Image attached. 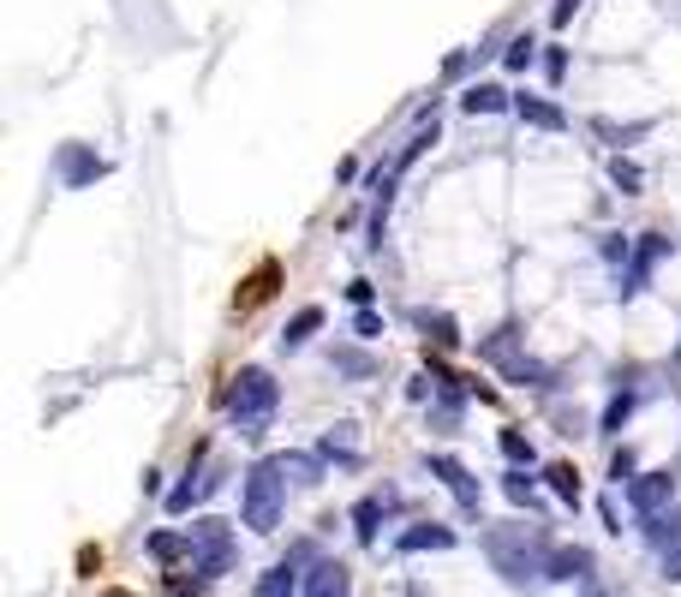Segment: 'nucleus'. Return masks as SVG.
I'll return each instance as SVG.
<instances>
[{"label":"nucleus","mask_w":681,"mask_h":597,"mask_svg":"<svg viewBox=\"0 0 681 597\" xmlns=\"http://www.w3.org/2000/svg\"><path fill=\"white\" fill-rule=\"evenodd\" d=\"M490 562H497V574L509 580V586H538V580H550V544L545 532L533 526H509V532H490Z\"/></svg>","instance_id":"1"},{"label":"nucleus","mask_w":681,"mask_h":597,"mask_svg":"<svg viewBox=\"0 0 681 597\" xmlns=\"http://www.w3.org/2000/svg\"><path fill=\"white\" fill-rule=\"evenodd\" d=\"M275 406H282V389H275V377L263 371V365H246V371L234 377V389H227V418H234L239 437H263Z\"/></svg>","instance_id":"2"},{"label":"nucleus","mask_w":681,"mask_h":597,"mask_svg":"<svg viewBox=\"0 0 681 597\" xmlns=\"http://www.w3.org/2000/svg\"><path fill=\"white\" fill-rule=\"evenodd\" d=\"M282 508H287V466H282V454H270L239 485V514H246L251 532H275L282 526Z\"/></svg>","instance_id":"3"},{"label":"nucleus","mask_w":681,"mask_h":597,"mask_svg":"<svg viewBox=\"0 0 681 597\" xmlns=\"http://www.w3.org/2000/svg\"><path fill=\"white\" fill-rule=\"evenodd\" d=\"M186 538H192L198 580H216V574L234 568V526H227V520H192V526H186Z\"/></svg>","instance_id":"4"},{"label":"nucleus","mask_w":681,"mask_h":597,"mask_svg":"<svg viewBox=\"0 0 681 597\" xmlns=\"http://www.w3.org/2000/svg\"><path fill=\"white\" fill-rule=\"evenodd\" d=\"M670 497H676V473H640L634 485H628V502L646 520H658L664 508H670Z\"/></svg>","instance_id":"5"},{"label":"nucleus","mask_w":681,"mask_h":597,"mask_svg":"<svg viewBox=\"0 0 681 597\" xmlns=\"http://www.w3.org/2000/svg\"><path fill=\"white\" fill-rule=\"evenodd\" d=\"M431 473L454 490V502H461L466 514H478V485H473V473H466V466L454 461V454H431Z\"/></svg>","instance_id":"6"},{"label":"nucleus","mask_w":681,"mask_h":597,"mask_svg":"<svg viewBox=\"0 0 681 597\" xmlns=\"http://www.w3.org/2000/svg\"><path fill=\"white\" fill-rule=\"evenodd\" d=\"M658 258H670V239L646 234V246L634 251V270H628V282H622V299H634L640 287H646V275H652V263H658Z\"/></svg>","instance_id":"7"},{"label":"nucleus","mask_w":681,"mask_h":597,"mask_svg":"<svg viewBox=\"0 0 681 597\" xmlns=\"http://www.w3.org/2000/svg\"><path fill=\"white\" fill-rule=\"evenodd\" d=\"M216 485H222L216 473H186V485H174V490H168V497H162V502H168V514H192V508L204 502V497H210V490H216Z\"/></svg>","instance_id":"8"},{"label":"nucleus","mask_w":681,"mask_h":597,"mask_svg":"<svg viewBox=\"0 0 681 597\" xmlns=\"http://www.w3.org/2000/svg\"><path fill=\"white\" fill-rule=\"evenodd\" d=\"M353 592V574L340 562H318L306 574V597H347Z\"/></svg>","instance_id":"9"},{"label":"nucleus","mask_w":681,"mask_h":597,"mask_svg":"<svg viewBox=\"0 0 681 597\" xmlns=\"http://www.w3.org/2000/svg\"><path fill=\"white\" fill-rule=\"evenodd\" d=\"M514 114H521L526 126H538V132H562L568 126V114L557 108V102H545V96H514Z\"/></svg>","instance_id":"10"},{"label":"nucleus","mask_w":681,"mask_h":597,"mask_svg":"<svg viewBox=\"0 0 681 597\" xmlns=\"http://www.w3.org/2000/svg\"><path fill=\"white\" fill-rule=\"evenodd\" d=\"M401 550H454V526H437V520H431V526H413V532H401Z\"/></svg>","instance_id":"11"},{"label":"nucleus","mask_w":681,"mask_h":597,"mask_svg":"<svg viewBox=\"0 0 681 597\" xmlns=\"http://www.w3.org/2000/svg\"><path fill=\"white\" fill-rule=\"evenodd\" d=\"M251 597H306V592H299V574H294V562H275L270 574L258 580V592H251Z\"/></svg>","instance_id":"12"},{"label":"nucleus","mask_w":681,"mask_h":597,"mask_svg":"<svg viewBox=\"0 0 681 597\" xmlns=\"http://www.w3.org/2000/svg\"><path fill=\"white\" fill-rule=\"evenodd\" d=\"M318 329H323V311H318V305H306V311H299L294 323L282 329V353H299L311 335H318Z\"/></svg>","instance_id":"13"},{"label":"nucleus","mask_w":681,"mask_h":597,"mask_svg":"<svg viewBox=\"0 0 681 597\" xmlns=\"http://www.w3.org/2000/svg\"><path fill=\"white\" fill-rule=\"evenodd\" d=\"M592 556L586 550H550V580H586Z\"/></svg>","instance_id":"14"},{"label":"nucleus","mask_w":681,"mask_h":597,"mask_svg":"<svg viewBox=\"0 0 681 597\" xmlns=\"http://www.w3.org/2000/svg\"><path fill=\"white\" fill-rule=\"evenodd\" d=\"M461 108L466 114H502V108H509V96H502L497 84H473V91L461 96Z\"/></svg>","instance_id":"15"},{"label":"nucleus","mask_w":681,"mask_h":597,"mask_svg":"<svg viewBox=\"0 0 681 597\" xmlns=\"http://www.w3.org/2000/svg\"><path fill=\"white\" fill-rule=\"evenodd\" d=\"M150 556H156V562H180V556H192V538H186V532H156V538H150Z\"/></svg>","instance_id":"16"},{"label":"nucleus","mask_w":681,"mask_h":597,"mask_svg":"<svg viewBox=\"0 0 681 597\" xmlns=\"http://www.w3.org/2000/svg\"><path fill=\"white\" fill-rule=\"evenodd\" d=\"M383 502L389 497H365L353 508V526H359V544H377V520H383Z\"/></svg>","instance_id":"17"},{"label":"nucleus","mask_w":681,"mask_h":597,"mask_svg":"<svg viewBox=\"0 0 681 597\" xmlns=\"http://www.w3.org/2000/svg\"><path fill=\"white\" fill-rule=\"evenodd\" d=\"M646 538L658 544V550H681V514H658V520H646Z\"/></svg>","instance_id":"18"},{"label":"nucleus","mask_w":681,"mask_h":597,"mask_svg":"<svg viewBox=\"0 0 681 597\" xmlns=\"http://www.w3.org/2000/svg\"><path fill=\"white\" fill-rule=\"evenodd\" d=\"M545 478H550V490H557L562 502H574L580 508V473L568 461H557V466H545Z\"/></svg>","instance_id":"19"},{"label":"nucleus","mask_w":681,"mask_h":597,"mask_svg":"<svg viewBox=\"0 0 681 597\" xmlns=\"http://www.w3.org/2000/svg\"><path fill=\"white\" fill-rule=\"evenodd\" d=\"M282 466L299 478V485H318V478H323V461H318V454H282Z\"/></svg>","instance_id":"20"},{"label":"nucleus","mask_w":681,"mask_h":597,"mask_svg":"<svg viewBox=\"0 0 681 597\" xmlns=\"http://www.w3.org/2000/svg\"><path fill=\"white\" fill-rule=\"evenodd\" d=\"M60 168H67V186H79V180H91V174H103V162H91L84 150H67V162H60Z\"/></svg>","instance_id":"21"},{"label":"nucleus","mask_w":681,"mask_h":597,"mask_svg":"<svg viewBox=\"0 0 681 597\" xmlns=\"http://www.w3.org/2000/svg\"><path fill=\"white\" fill-rule=\"evenodd\" d=\"M502 454H509L514 466H533V461H538V454H533V442H526L521 430H502Z\"/></svg>","instance_id":"22"},{"label":"nucleus","mask_w":681,"mask_h":597,"mask_svg":"<svg viewBox=\"0 0 681 597\" xmlns=\"http://www.w3.org/2000/svg\"><path fill=\"white\" fill-rule=\"evenodd\" d=\"M533 36H514V43H509V55H502V60H509V72H526V67H533Z\"/></svg>","instance_id":"23"},{"label":"nucleus","mask_w":681,"mask_h":597,"mask_svg":"<svg viewBox=\"0 0 681 597\" xmlns=\"http://www.w3.org/2000/svg\"><path fill=\"white\" fill-rule=\"evenodd\" d=\"M610 180L622 186V192H640V186H646V180H640V168H634V162H622V156L610 162Z\"/></svg>","instance_id":"24"},{"label":"nucleus","mask_w":681,"mask_h":597,"mask_svg":"<svg viewBox=\"0 0 681 597\" xmlns=\"http://www.w3.org/2000/svg\"><path fill=\"white\" fill-rule=\"evenodd\" d=\"M628 413H634V395H616L610 406H604V430H622Z\"/></svg>","instance_id":"25"},{"label":"nucleus","mask_w":681,"mask_h":597,"mask_svg":"<svg viewBox=\"0 0 681 597\" xmlns=\"http://www.w3.org/2000/svg\"><path fill=\"white\" fill-rule=\"evenodd\" d=\"M353 335H359V341H377V335H383V317H377V311H359V317H353Z\"/></svg>","instance_id":"26"},{"label":"nucleus","mask_w":681,"mask_h":597,"mask_svg":"<svg viewBox=\"0 0 681 597\" xmlns=\"http://www.w3.org/2000/svg\"><path fill=\"white\" fill-rule=\"evenodd\" d=\"M502 490H509V502H533V478H526V473H509V478H502Z\"/></svg>","instance_id":"27"},{"label":"nucleus","mask_w":681,"mask_h":597,"mask_svg":"<svg viewBox=\"0 0 681 597\" xmlns=\"http://www.w3.org/2000/svg\"><path fill=\"white\" fill-rule=\"evenodd\" d=\"M425 329H431V341H437V347H454V341H461V335H454V323H449V317H425Z\"/></svg>","instance_id":"28"},{"label":"nucleus","mask_w":681,"mask_h":597,"mask_svg":"<svg viewBox=\"0 0 681 597\" xmlns=\"http://www.w3.org/2000/svg\"><path fill=\"white\" fill-rule=\"evenodd\" d=\"M610 478H616V485H634V478H640V473H634V454H628V449L610 461Z\"/></svg>","instance_id":"29"},{"label":"nucleus","mask_w":681,"mask_h":597,"mask_svg":"<svg viewBox=\"0 0 681 597\" xmlns=\"http://www.w3.org/2000/svg\"><path fill=\"white\" fill-rule=\"evenodd\" d=\"M335 365L353 371V377H371V359H365V353H335Z\"/></svg>","instance_id":"30"},{"label":"nucleus","mask_w":681,"mask_h":597,"mask_svg":"<svg viewBox=\"0 0 681 597\" xmlns=\"http://www.w3.org/2000/svg\"><path fill=\"white\" fill-rule=\"evenodd\" d=\"M431 389H437L431 377H413V383H407V395H413V401H431Z\"/></svg>","instance_id":"31"},{"label":"nucleus","mask_w":681,"mask_h":597,"mask_svg":"<svg viewBox=\"0 0 681 597\" xmlns=\"http://www.w3.org/2000/svg\"><path fill=\"white\" fill-rule=\"evenodd\" d=\"M347 299H353V305H359V311H365V305H371V282H353V287H347Z\"/></svg>","instance_id":"32"},{"label":"nucleus","mask_w":681,"mask_h":597,"mask_svg":"<svg viewBox=\"0 0 681 597\" xmlns=\"http://www.w3.org/2000/svg\"><path fill=\"white\" fill-rule=\"evenodd\" d=\"M574 12H580V0H557V12H550V19H557V24H568Z\"/></svg>","instance_id":"33"},{"label":"nucleus","mask_w":681,"mask_h":597,"mask_svg":"<svg viewBox=\"0 0 681 597\" xmlns=\"http://www.w3.org/2000/svg\"><path fill=\"white\" fill-rule=\"evenodd\" d=\"M664 574H670V580H681V550H670V556H664Z\"/></svg>","instance_id":"34"},{"label":"nucleus","mask_w":681,"mask_h":597,"mask_svg":"<svg viewBox=\"0 0 681 597\" xmlns=\"http://www.w3.org/2000/svg\"><path fill=\"white\" fill-rule=\"evenodd\" d=\"M413 597H425V592H413Z\"/></svg>","instance_id":"35"}]
</instances>
